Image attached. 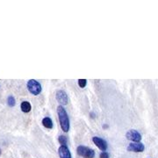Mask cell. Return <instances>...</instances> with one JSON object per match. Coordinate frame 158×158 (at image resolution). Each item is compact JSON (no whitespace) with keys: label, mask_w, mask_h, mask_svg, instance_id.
I'll return each mask as SVG.
<instances>
[{"label":"cell","mask_w":158,"mask_h":158,"mask_svg":"<svg viewBox=\"0 0 158 158\" xmlns=\"http://www.w3.org/2000/svg\"><path fill=\"white\" fill-rule=\"evenodd\" d=\"M57 114L60 121V125L64 133L69 132V119L68 113L65 110V108L62 105H59L57 107Z\"/></svg>","instance_id":"6da1fadb"},{"label":"cell","mask_w":158,"mask_h":158,"mask_svg":"<svg viewBox=\"0 0 158 158\" xmlns=\"http://www.w3.org/2000/svg\"><path fill=\"white\" fill-rule=\"evenodd\" d=\"M27 86L28 91H29L33 95H35V96L39 95V94L41 92V90H42L41 83H40L38 81L34 80V79H30V80L27 82Z\"/></svg>","instance_id":"7a4b0ae2"},{"label":"cell","mask_w":158,"mask_h":158,"mask_svg":"<svg viewBox=\"0 0 158 158\" xmlns=\"http://www.w3.org/2000/svg\"><path fill=\"white\" fill-rule=\"evenodd\" d=\"M77 152L79 155L83 156L85 158H93L95 156V151L91 149H89L85 146H78L77 149Z\"/></svg>","instance_id":"3957f363"},{"label":"cell","mask_w":158,"mask_h":158,"mask_svg":"<svg viewBox=\"0 0 158 158\" xmlns=\"http://www.w3.org/2000/svg\"><path fill=\"white\" fill-rule=\"evenodd\" d=\"M126 137L127 140L131 141H135V142H140L141 140V135L139 132H137L135 129H131L126 133Z\"/></svg>","instance_id":"277c9868"},{"label":"cell","mask_w":158,"mask_h":158,"mask_svg":"<svg viewBox=\"0 0 158 158\" xmlns=\"http://www.w3.org/2000/svg\"><path fill=\"white\" fill-rule=\"evenodd\" d=\"M145 149V146L141 142H132L127 146V150L132 152H143Z\"/></svg>","instance_id":"5b68a950"},{"label":"cell","mask_w":158,"mask_h":158,"mask_svg":"<svg viewBox=\"0 0 158 158\" xmlns=\"http://www.w3.org/2000/svg\"><path fill=\"white\" fill-rule=\"evenodd\" d=\"M56 99L58 101V103L61 105H65L68 104V95L67 93L64 91H58L57 93H56Z\"/></svg>","instance_id":"8992f818"},{"label":"cell","mask_w":158,"mask_h":158,"mask_svg":"<svg viewBox=\"0 0 158 158\" xmlns=\"http://www.w3.org/2000/svg\"><path fill=\"white\" fill-rule=\"evenodd\" d=\"M92 141L97 147H98L100 150H102L103 152H105L107 149V142L105 140H103L102 138L95 136L92 138Z\"/></svg>","instance_id":"52a82bcc"},{"label":"cell","mask_w":158,"mask_h":158,"mask_svg":"<svg viewBox=\"0 0 158 158\" xmlns=\"http://www.w3.org/2000/svg\"><path fill=\"white\" fill-rule=\"evenodd\" d=\"M58 153L61 158H71V154L67 146H61L58 149Z\"/></svg>","instance_id":"ba28073f"},{"label":"cell","mask_w":158,"mask_h":158,"mask_svg":"<svg viewBox=\"0 0 158 158\" xmlns=\"http://www.w3.org/2000/svg\"><path fill=\"white\" fill-rule=\"evenodd\" d=\"M42 125L46 128L51 129V128H53V121H52V119L49 117H45L42 119Z\"/></svg>","instance_id":"9c48e42d"},{"label":"cell","mask_w":158,"mask_h":158,"mask_svg":"<svg viewBox=\"0 0 158 158\" xmlns=\"http://www.w3.org/2000/svg\"><path fill=\"white\" fill-rule=\"evenodd\" d=\"M21 110L22 112L24 113H29L31 111V109H32V106H31V104L27 101H24L21 103Z\"/></svg>","instance_id":"30bf717a"},{"label":"cell","mask_w":158,"mask_h":158,"mask_svg":"<svg viewBox=\"0 0 158 158\" xmlns=\"http://www.w3.org/2000/svg\"><path fill=\"white\" fill-rule=\"evenodd\" d=\"M58 141L60 142L61 146H67L68 138L65 135H60L59 138H58Z\"/></svg>","instance_id":"8fae6325"},{"label":"cell","mask_w":158,"mask_h":158,"mask_svg":"<svg viewBox=\"0 0 158 158\" xmlns=\"http://www.w3.org/2000/svg\"><path fill=\"white\" fill-rule=\"evenodd\" d=\"M7 103L10 106H14L15 104H16V101H15V99L13 98V96H9L8 99H7Z\"/></svg>","instance_id":"7c38bea8"},{"label":"cell","mask_w":158,"mask_h":158,"mask_svg":"<svg viewBox=\"0 0 158 158\" xmlns=\"http://www.w3.org/2000/svg\"><path fill=\"white\" fill-rule=\"evenodd\" d=\"M86 83H87V80L86 79H79L78 80V85L81 88H84L86 86Z\"/></svg>","instance_id":"4fadbf2b"},{"label":"cell","mask_w":158,"mask_h":158,"mask_svg":"<svg viewBox=\"0 0 158 158\" xmlns=\"http://www.w3.org/2000/svg\"><path fill=\"white\" fill-rule=\"evenodd\" d=\"M100 158H110V156H109V154L106 153V152H102L100 154Z\"/></svg>","instance_id":"5bb4252c"},{"label":"cell","mask_w":158,"mask_h":158,"mask_svg":"<svg viewBox=\"0 0 158 158\" xmlns=\"http://www.w3.org/2000/svg\"><path fill=\"white\" fill-rule=\"evenodd\" d=\"M91 117H92V118H94V117H95V116H94V113H91Z\"/></svg>","instance_id":"9a60e30c"},{"label":"cell","mask_w":158,"mask_h":158,"mask_svg":"<svg viewBox=\"0 0 158 158\" xmlns=\"http://www.w3.org/2000/svg\"><path fill=\"white\" fill-rule=\"evenodd\" d=\"M0 155H1V149H0Z\"/></svg>","instance_id":"2e32d148"}]
</instances>
